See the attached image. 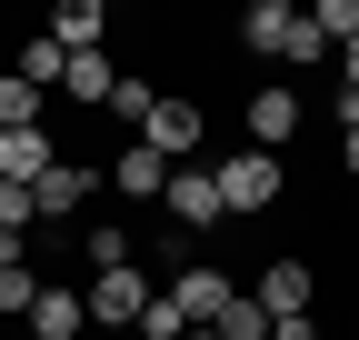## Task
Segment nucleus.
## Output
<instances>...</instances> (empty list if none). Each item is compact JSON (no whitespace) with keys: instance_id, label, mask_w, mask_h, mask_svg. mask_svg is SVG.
I'll use <instances>...</instances> for the list:
<instances>
[{"instance_id":"1","label":"nucleus","mask_w":359,"mask_h":340,"mask_svg":"<svg viewBox=\"0 0 359 340\" xmlns=\"http://www.w3.org/2000/svg\"><path fill=\"white\" fill-rule=\"evenodd\" d=\"M240 40H250L259 60H280V70H309V60H330V40L309 30V0H250Z\"/></svg>"},{"instance_id":"2","label":"nucleus","mask_w":359,"mask_h":340,"mask_svg":"<svg viewBox=\"0 0 359 340\" xmlns=\"http://www.w3.org/2000/svg\"><path fill=\"white\" fill-rule=\"evenodd\" d=\"M290 200V170L280 160H269V150H230V160H219V210H230V221H259V210H280Z\"/></svg>"},{"instance_id":"3","label":"nucleus","mask_w":359,"mask_h":340,"mask_svg":"<svg viewBox=\"0 0 359 340\" xmlns=\"http://www.w3.org/2000/svg\"><path fill=\"white\" fill-rule=\"evenodd\" d=\"M299 120H309V100L290 91V80H259V91L240 100V131H250V150H269V160L299 140Z\"/></svg>"},{"instance_id":"4","label":"nucleus","mask_w":359,"mask_h":340,"mask_svg":"<svg viewBox=\"0 0 359 340\" xmlns=\"http://www.w3.org/2000/svg\"><path fill=\"white\" fill-rule=\"evenodd\" d=\"M160 301H170L180 320H190V330H219V310H230V301H240V280H230V270H219V261H180V280L160 290Z\"/></svg>"},{"instance_id":"5","label":"nucleus","mask_w":359,"mask_h":340,"mask_svg":"<svg viewBox=\"0 0 359 340\" xmlns=\"http://www.w3.org/2000/svg\"><path fill=\"white\" fill-rule=\"evenodd\" d=\"M160 210H170V230L180 240H200V230H219V221H230V210H219V170H170V190H160Z\"/></svg>"},{"instance_id":"6","label":"nucleus","mask_w":359,"mask_h":340,"mask_svg":"<svg viewBox=\"0 0 359 340\" xmlns=\"http://www.w3.org/2000/svg\"><path fill=\"white\" fill-rule=\"evenodd\" d=\"M150 301H160V290H150L140 261H130V270H90V320H100V330H140Z\"/></svg>"},{"instance_id":"7","label":"nucleus","mask_w":359,"mask_h":340,"mask_svg":"<svg viewBox=\"0 0 359 340\" xmlns=\"http://www.w3.org/2000/svg\"><path fill=\"white\" fill-rule=\"evenodd\" d=\"M200 131H210V110H200V100H180V91H160V110L140 120V140H150L170 170H190V160H200Z\"/></svg>"},{"instance_id":"8","label":"nucleus","mask_w":359,"mask_h":340,"mask_svg":"<svg viewBox=\"0 0 359 340\" xmlns=\"http://www.w3.org/2000/svg\"><path fill=\"white\" fill-rule=\"evenodd\" d=\"M250 301H259L269 320H309V301H320V270H309L299 250H280V261L259 270V290H250Z\"/></svg>"},{"instance_id":"9","label":"nucleus","mask_w":359,"mask_h":340,"mask_svg":"<svg viewBox=\"0 0 359 340\" xmlns=\"http://www.w3.org/2000/svg\"><path fill=\"white\" fill-rule=\"evenodd\" d=\"M100 181H110V170H90V160H70V150H60V160H50V181L30 190V210H40V221H80Z\"/></svg>"},{"instance_id":"10","label":"nucleus","mask_w":359,"mask_h":340,"mask_svg":"<svg viewBox=\"0 0 359 340\" xmlns=\"http://www.w3.org/2000/svg\"><path fill=\"white\" fill-rule=\"evenodd\" d=\"M50 160H60L50 120H30V131H0V181H11V190H40V181H50Z\"/></svg>"},{"instance_id":"11","label":"nucleus","mask_w":359,"mask_h":340,"mask_svg":"<svg viewBox=\"0 0 359 340\" xmlns=\"http://www.w3.org/2000/svg\"><path fill=\"white\" fill-rule=\"evenodd\" d=\"M110 190H120V200H150V210H160V190H170V160H160L150 140H120V150H110Z\"/></svg>"},{"instance_id":"12","label":"nucleus","mask_w":359,"mask_h":340,"mask_svg":"<svg viewBox=\"0 0 359 340\" xmlns=\"http://www.w3.org/2000/svg\"><path fill=\"white\" fill-rule=\"evenodd\" d=\"M30 340H90V290L40 280V301H30Z\"/></svg>"},{"instance_id":"13","label":"nucleus","mask_w":359,"mask_h":340,"mask_svg":"<svg viewBox=\"0 0 359 340\" xmlns=\"http://www.w3.org/2000/svg\"><path fill=\"white\" fill-rule=\"evenodd\" d=\"M50 40H60L70 60H90L110 40V0H60V11H50Z\"/></svg>"},{"instance_id":"14","label":"nucleus","mask_w":359,"mask_h":340,"mask_svg":"<svg viewBox=\"0 0 359 340\" xmlns=\"http://www.w3.org/2000/svg\"><path fill=\"white\" fill-rule=\"evenodd\" d=\"M20 80H30V91H60V80H70V51H60L50 30H30V40H20Z\"/></svg>"},{"instance_id":"15","label":"nucleus","mask_w":359,"mask_h":340,"mask_svg":"<svg viewBox=\"0 0 359 340\" xmlns=\"http://www.w3.org/2000/svg\"><path fill=\"white\" fill-rule=\"evenodd\" d=\"M40 110H50V91H30L20 70H0V131H30Z\"/></svg>"},{"instance_id":"16","label":"nucleus","mask_w":359,"mask_h":340,"mask_svg":"<svg viewBox=\"0 0 359 340\" xmlns=\"http://www.w3.org/2000/svg\"><path fill=\"white\" fill-rule=\"evenodd\" d=\"M160 110V80H140V70H120V91H110V120H130V140H140V120Z\"/></svg>"},{"instance_id":"17","label":"nucleus","mask_w":359,"mask_h":340,"mask_svg":"<svg viewBox=\"0 0 359 340\" xmlns=\"http://www.w3.org/2000/svg\"><path fill=\"white\" fill-rule=\"evenodd\" d=\"M60 91H70V100H90V110H100V100L120 91V70H110V51H90V60H70V80H60Z\"/></svg>"},{"instance_id":"18","label":"nucleus","mask_w":359,"mask_h":340,"mask_svg":"<svg viewBox=\"0 0 359 340\" xmlns=\"http://www.w3.org/2000/svg\"><path fill=\"white\" fill-rule=\"evenodd\" d=\"M309 30H320L330 51H349L359 40V0H309Z\"/></svg>"},{"instance_id":"19","label":"nucleus","mask_w":359,"mask_h":340,"mask_svg":"<svg viewBox=\"0 0 359 340\" xmlns=\"http://www.w3.org/2000/svg\"><path fill=\"white\" fill-rule=\"evenodd\" d=\"M130 261H140V240H130L120 221H100V230H90V270H130Z\"/></svg>"},{"instance_id":"20","label":"nucleus","mask_w":359,"mask_h":340,"mask_svg":"<svg viewBox=\"0 0 359 340\" xmlns=\"http://www.w3.org/2000/svg\"><path fill=\"white\" fill-rule=\"evenodd\" d=\"M30 301H40V270H30V261L0 270V320H30Z\"/></svg>"},{"instance_id":"21","label":"nucleus","mask_w":359,"mask_h":340,"mask_svg":"<svg viewBox=\"0 0 359 340\" xmlns=\"http://www.w3.org/2000/svg\"><path fill=\"white\" fill-rule=\"evenodd\" d=\"M219 340H269V310L250 301V290H240V301H230V310H219Z\"/></svg>"},{"instance_id":"22","label":"nucleus","mask_w":359,"mask_h":340,"mask_svg":"<svg viewBox=\"0 0 359 340\" xmlns=\"http://www.w3.org/2000/svg\"><path fill=\"white\" fill-rule=\"evenodd\" d=\"M40 221V210H30V190H11V181H0V230H30Z\"/></svg>"},{"instance_id":"23","label":"nucleus","mask_w":359,"mask_h":340,"mask_svg":"<svg viewBox=\"0 0 359 340\" xmlns=\"http://www.w3.org/2000/svg\"><path fill=\"white\" fill-rule=\"evenodd\" d=\"M180 330H190V320H180L170 301H150V320H140V340H180Z\"/></svg>"},{"instance_id":"24","label":"nucleus","mask_w":359,"mask_h":340,"mask_svg":"<svg viewBox=\"0 0 359 340\" xmlns=\"http://www.w3.org/2000/svg\"><path fill=\"white\" fill-rule=\"evenodd\" d=\"M269 340H320V320H269Z\"/></svg>"},{"instance_id":"25","label":"nucleus","mask_w":359,"mask_h":340,"mask_svg":"<svg viewBox=\"0 0 359 340\" xmlns=\"http://www.w3.org/2000/svg\"><path fill=\"white\" fill-rule=\"evenodd\" d=\"M339 91H359V40H349V51H339Z\"/></svg>"},{"instance_id":"26","label":"nucleus","mask_w":359,"mask_h":340,"mask_svg":"<svg viewBox=\"0 0 359 340\" xmlns=\"http://www.w3.org/2000/svg\"><path fill=\"white\" fill-rule=\"evenodd\" d=\"M339 170H349V181H359V131H339Z\"/></svg>"},{"instance_id":"27","label":"nucleus","mask_w":359,"mask_h":340,"mask_svg":"<svg viewBox=\"0 0 359 340\" xmlns=\"http://www.w3.org/2000/svg\"><path fill=\"white\" fill-rule=\"evenodd\" d=\"M180 340H219V330H180Z\"/></svg>"}]
</instances>
